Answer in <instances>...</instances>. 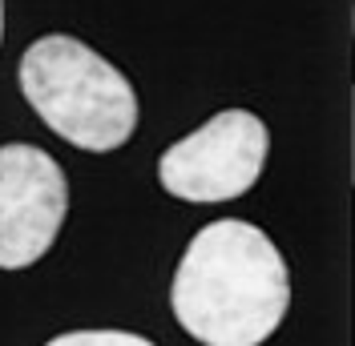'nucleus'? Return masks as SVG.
Returning a JSON list of instances; mask_svg holds the SVG:
<instances>
[{"label": "nucleus", "instance_id": "1", "mask_svg": "<svg viewBox=\"0 0 355 346\" xmlns=\"http://www.w3.org/2000/svg\"><path fill=\"white\" fill-rule=\"evenodd\" d=\"M170 306L202 346H263L287 318V262L259 226L243 217L210 221L178 262Z\"/></svg>", "mask_w": 355, "mask_h": 346}, {"label": "nucleus", "instance_id": "2", "mask_svg": "<svg viewBox=\"0 0 355 346\" xmlns=\"http://www.w3.org/2000/svg\"><path fill=\"white\" fill-rule=\"evenodd\" d=\"M21 93L61 141L85 153L121 149L137 129V93L125 73L65 33L24 48Z\"/></svg>", "mask_w": 355, "mask_h": 346}, {"label": "nucleus", "instance_id": "3", "mask_svg": "<svg viewBox=\"0 0 355 346\" xmlns=\"http://www.w3.org/2000/svg\"><path fill=\"white\" fill-rule=\"evenodd\" d=\"M270 133L250 109H222L157 157V181L182 201H234L266 165Z\"/></svg>", "mask_w": 355, "mask_h": 346}, {"label": "nucleus", "instance_id": "4", "mask_svg": "<svg viewBox=\"0 0 355 346\" xmlns=\"http://www.w3.org/2000/svg\"><path fill=\"white\" fill-rule=\"evenodd\" d=\"M65 170L37 145H0V270L41 262L65 226Z\"/></svg>", "mask_w": 355, "mask_h": 346}, {"label": "nucleus", "instance_id": "5", "mask_svg": "<svg viewBox=\"0 0 355 346\" xmlns=\"http://www.w3.org/2000/svg\"><path fill=\"white\" fill-rule=\"evenodd\" d=\"M44 346H154L141 334H130V330H69V334H57Z\"/></svg>", "mask_w": 355, "mask_h": 346}, {"label": "nucleus", "instance_id": "6", "mask_svg": "<svg viewBox=\"0 0 355 346\" xmlns=\"http://www.w3.org/2000/svg\"><path fill=\"white\" fill-rule=\"evenodd\" d=\"M0 41H4V0H0Z\"/></svg>", "mask_w": 355, "mask_h": 346}]
</instances>
